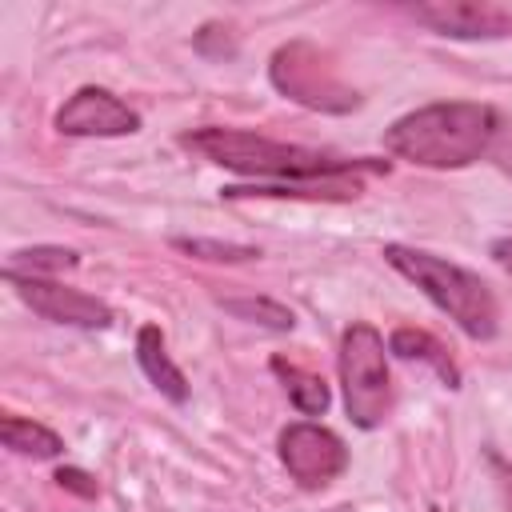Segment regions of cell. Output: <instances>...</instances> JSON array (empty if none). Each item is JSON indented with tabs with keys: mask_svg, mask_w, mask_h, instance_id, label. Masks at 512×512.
<instances>
[{
	"mask_svg": "<svg viewBox=\"0 0 512 512\" xmlns=\"http://www.w3.org/2000/svg\"><path fill=\"white\" fill-rule=\"evenodd\" d=\"M496 132H500L496 108L452 100L400 116L384 132V148L420 168H464L488 152Z\"/></svg>",
	"mask_w": 512,
	"mask_h": 512,
	"instance_id": "cell-1",
	"label": "cell"
},
{
	"mask_svg": "<svg viewBox=\"0 0 512 512\" xmlns=\"http://www.w3.org/2000/svg\"><path fill=\"white\" fill-rule=\"evenodd\" d=\"M184 148L200 152L204 160L256 176V180H284V184H312V180H340L352 172H368L380 164H364V160H340L316 148H300V144H280L256 132H240V128H200L188 132L180 140Z\"/></svg>",
	"mask_w": 512,
	"mask_h": 512,
	"instance_id": "cell-2",
	"label": "cell"
},
{
	"mask_svg": "<svg viewBox=\"0 0 512 512\" xmlns=\"http://www.w3.org/2000/svg\"><path fill=\"white\" fill-rule=\"evenodd\" d=\"M384 260H388L400 276H408L440 312H448L472 340L496 336V328H500V308H496L492 288H488L476 272H468V268H460V264H452V260H444V256L408 248V244H384Z\"/></svg>",
	"mask_w": 512,
	"mask_h": 512,
	"instance_id": "cell-3",
	"label": "cell"
},
{
	"mask_svg": "<svg viewBox=\"0 0 512 512\" xmlns=\"http://www.w3.org/2000/svg\"><path fill=\"white\" fill-rule=\"evenodd\" d=\"M340 384H344V408L356 428L384 424L392 408V380L384 360V340L372 324H352L340 336Z\"/></svg>",
	"mask_w": 512,
	"mask_h": 512,
	"instance_id": "cell-4",
	"label": "cell"
},
{
	"mask_svg": "<svg viewBox=\"0 0 512 512\" xmlns=\"http://www.w3.org/2000/svg\"><path fill=\"white\" fill-rule=\"evenodd\" d=\"M272 84L304 108L316 112H348L356 108V92L336 76L324 52L308 40H292L272 56Z\"/></svg>",
	"mask_w": 512,
	"mask_h": 512,
	"instance_id": "cell-5",
	"label": "cell"
},
{
	"mask_svg": "<svg viewBox=\"0 0 512 512\" xmlns=\"http://www.w3.org/2000/svg\"><path fill=\"white\" fill-rule=\"evenodd\" d=\"M4 280L20 292V300L40 312L44 320H56V324H72V328H108L112 324V308L80 288H64L48 276H28V272H8L4 268Z\"/></svg>",
	"mask_w": 512,
	"mask_h": 512,
	"instance_id": "cell-6",
	"label": "cell"
},
{
	"mask_svg": "<svg viewBox=\"0 0 512 512\" xmlns=\"http://www.w3.org/2000/svg\"><path fill=\"white\" fill-rule=\"evenodd\" d=\"M280 460L292 472V480H300L304 488H324L344 472L348 448L336 432L320 424H288L280 432Z\"/></svg>",
	"mask_w": 512,
	"mask_h": 512,
	"instance_id": "cell-7",
	"label": "cell"
},
{
	"mask_svg": "<svg viewBox=\"0 0 512 512\" xmlns=\"http://www.w3.org/2000/svg\"><path fill=\"white\" fill-rule=\"evenodd\" d=\"M136 128L140 116L108 88H80L56 112V132L64 136H128Z\"/></svg>",
	"mask_w": 512,
	"mask_h": 512,
	"instance_id": "cell-8",
	"label": "cell"
},
{
	"mask_svg": "<svg viewBox=\"0 0 512 512\" xmlns=\"http://www.w3.org/2000/svg\"><path fill=\"white\" fill-rule=\"evenodd\" d=\"M420 24H428L440 36H460V40H480V36H508L512 32V12L500 4H472V0H440V4H416L408 8Z\"/></svg>",
	"mask_w": 512,
	"mask_h": 512,
	"instance_id": "cell-9",
	"label": "cell"
},
{
	"mask_svg": "<svg viewBox=\"0 0 512 512\" xmlns=\"http://www.w3.org/2000/svg\"><path fill=\"white\" fill-rule=\"evenodd\" d=\"M136 360H140L144 376H148L168 400H176V404L188 400V380H184V372L172 364V356H168V348H164V332H160L156 324H144V328H140V336H136Z\"/></svg>",
	"mask_w": 512,
	"mask_h": 512,
	"instance_id": "cell-10",
	"label": "cell"
},
{
	"mask_svg": "<svg viewBox=\"0 0 512 512\" xmlns=\"http://www.w3.org/2000/svg\"><path fill=\"white\" fill-rule=\"evenodd\" d=\"M388 344H392V352L404 356V360H424V364H432L448 388L460 384V368H456V360L448 356V348H444L432 332H424V328H396Z\"/></svg>",
	"mask_w": 512,
	"mask_h": 512,
	"instance_id": "cell-11",
	"label": "cell"
},
{
	"mask_svg": "<svg viewBox=\"0 0 512 512\" xmlns=\"http://www.w3.org/2000/svg\"><path fill=\"white\" fill-rule=\"evenodd\" d=\"M0 440L16 456H32V460H52V456L64 452V440L52 428H44L36 420H24V416H4L0 420Z\"/></svg>",
	"mask_w": 512,
	"mask_h": 512,
	"instance_id": "cell-12",
	"label": "cell"
},
{
	"mask_svg": "<svg viewBox=\"0 0 512 512\" xmlns=\"http://www.w3.org/2000/svg\"><path fill=\"white\" fill-rule=\"evenodd\" d=\"M272 372L284 380L288 400H292L304 416H320V412L328 408V384H324L316 372H304V368L288 364L284 356H272Z\"/></svg>",
	"mask_w": 512,
	"mask_h": 512,
	"instance_id": "cell-13",
	"label": "cell"
},
{
	"mask_svg": "<svg viewBox=\"0 0 512 512\" xmlns=\"http://www.w3.org/2000/svg\"><path fill=\"white\" fill-rule=\"evenodd\" d=\"M224 312H232L240 320H252V324H264V328H276V332H288L296 324L284 304L264 300V296L260 300H224Z\"/></svg>",
	"mask_w": 512,
	"mask_h": 512,
	"instance_id": "cell-14",
	"label": "cell"
},
{
	"mask_svg": "<svg viewBox=\"0 0 512 512\" xmlns=\"http://www.w3.org/2000/svg\"><path fill=\"white\" fill-rule=\"evenodd\" d=\"M20 264L32 268L28 276H40V272H64V268H76V252H68V248H28V252H16V256H12L8 272L20 268Z\"/></svg>",
	"mask_w": 512,
	"mask_h": 512,
	"instance_id": "cell-15",
	"label": "cell"
},
{
	"mask_svg": "<svg viewBox=\"0 0 512 512\" xmlns=\"http://www.w3.org/2000/svg\"><path fill=\"white\" fill-rule=\"evenodd\" d=\"M176 248L188 252V256H200V260H224V264L256 260V248H244V244H220V240H176Z\"/></svg>",
	"mask_w": 512,
	"mask_h": 512,
	"instance_id": "cell-16",
	"label": "cell"
},
{
	"mask_svg": "<svg viewBox=\"0 0 512 512\" xmlns=\"http://www.w3.org/2000/svg\"><path fill=\"white\" fill-rule=\"evenodd\" d=\"M56 484L68 488V492H76V496H96V480L84 476L80 468H60V472H56Z\"/></svg>",
	"mask_w": 512,
	"mask_h": 512,
	"instance_id": "cell-17",
	"label": "cell"
},
{
	"mask_svg": "<svg viewBox=\"0 0 512 512\" xmlns=\"http://www.w3.org/2000/svg\"><path fill=\"white\" fill-rule=\"evenodd\" d=\"M492 256H496V264H500V268H508V272H512V240H496V244H492Z\"/></svg>",
	"mask_w": 512,
	"mask_h": 512,
	"instance_id": "cell-18",
	"label": "cell"
}]
</instances>
